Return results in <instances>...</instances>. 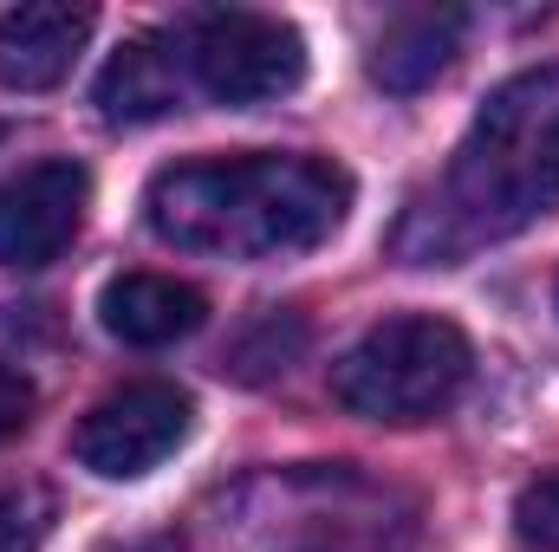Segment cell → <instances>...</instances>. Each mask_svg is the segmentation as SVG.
Instances as JSON below:
<instances>
[{
  "label": "cell",
  "instance_id": "obj_4",
  "mask_svg": "<svg viewBox=\"0 0 559 552\" xmlns=\"http://www.w3.org/2000/svg\"><path fill=\"white\" fill-rule=\"evenodd\" d=\"M169 39H176L189 92L215 105H274L286 92H299L306 79V39L299 26H286L274 13L202 7L182 26H169Z\"/></svg>",
  "mask_w": 559,
  "mask_h": 552
},
{
  "label": "cell",
  "instance_id": "obj_5",
  "mask_svg": "<svg viewBox=\"0 0 559 552\" xmlns=\"http://www.w3.org/2000/svg\"><path fill=\"white\" fill-rule=\"evenodd\" d=\"M189 422H195V404L176 384H124L79 422L72 455L98 481H138L189 442Z\"/></svg>",
  "mask_w": 559,
  "mask_h": 552
},
{
  "label": "cell",
  "instance_id": "obj_1",
  "mask_svg": "<svg viewBox=\"0 0 559 552\" xmlns=\"http://www.w3.org/2000/svg\"><path fill=\"white\" fill-rule=\"evenodd\" d=\"M559 208V59L488 92L442 182L397 228V254L449 267Z\"/></svg>",
  "mask_w": 559,
  "mask_h": 552
},
{
  "label": "cell",
  "instance_id": "obj_11",
  "mask_svg": "<svg viewBox=\"0 0 559 552\" xmlns=\"http://www.w3.org/2000/svg\"><path fill=\"white\" fill-rule=\"evenodd\" d=\"M59 520V501L46 481H0V552H39Z\"/></svg>",
  "mask_w": 559,
  "mask_h": 552
},
{
  "label": "cell",
  "instance_id": "obj_2",
  "mask_svg": "<svg viewBox=\"0 0 559 552\" xmlns=\"http://www.w3.org/2000/svg\"><path fill=\"white\" fill-rule=\"evenodd\" d=\"M150 235L202 261H286L332 241L352 215V176L332 156H202L169 163L143 189Z\"/></svg>",
  "mask_w": 559,
  "mask_h": 552
},
{
  "label": "cell",
  "instance_id": "obj_6",
  "mask_svg": "<svg viewBox=\"0 0 559 552\" xmlns=\"http://www.w3.org/2000/svg\"><path fill=\"white\" fill-rule=\"evenodd\" d=\"M85 208H92L85 163H72V156L26 163L20 176L0 182V261L20 274L52 267L72 248V235L85 228Z\"/></svg>",
  "mask_w": 559,
  "mask_h": 552
},
{
  "label": "cell",
  "instance_id": "obj_3",
  "mask_svg": "<svg viewBox=\"0 0 559 552\" xmlns=\"http://www.w3.org/2000/svg\"><path fill=\"white\" fill-rule=\"evenodd\" d=\"M468 338L455 319L436 312H391L378 319L338 364L332 397L365 422H429L468 384Z\"/></svg>",
  "mask_w": 559,
  "mask_h": 552
},
{
  "label": "cell",
  "instance_id": "obj_13",
  "mask_svg": "<svg viewBox=\"0 0 559 552\" xmlns=\"http://www.w3.org/2000/svg\"><path fill=\"white\" fill-rule=\"evenodd\" d=\"M26 416H33V377H26V371H13V364H0V442H7V435H20V429H26Z\"/></svg>",
  "mask_w": 559,
  "mask_h": 552
},
{
  "label": "cell",
  "instance_id": "obj_7",
  "mask_svg": "<svg viewBox=\"0 0 559 552\" xmlns=\"http://www.w3.org/2000/svg\"><path fill=\"white\" fill-rule=\"evenodd\" d=\"M92 26H98V13L72 7V0L7 7L0 13V85L7 92H52L79 65Z\"/></svg>",
  "mask_w": 559,
  "mask_h": 552
},
{
  "label": "cell",
  "instance_id": "obj_12",
  "mask_svg": "<svg viewBox=\"0 0 559 552\" xmlns=\"http://www.w3.org/2000/svg\"><path fill=\"white\" fill-rule=\"evenodd\" d=\"M514 540L527 552H559V475H540L514 494Z\"/></svg>",
  "mask_w": 559,
  "mask_h": 552
},
{
  "label": "cell",
  "instance_id": "obj_8",
  "mask_svg": "<svg viewBox=\"0 0 559 552\" xmlns=\"http://www.w3.org/2000/svg\"><path fill=\"white\" fill-rule=\"evenodd\" d=\"M202 312H209V299L189 279H169V274H118L98 292V325L118 345H138V351L189 338L202 325Z\"/></svg>",
  "mask_w": 559,
  "mask_h": 552
},
{
  "label": "cell",
  "instance_id": "obj_10",
  "mask_svg": "<svg viewBox=\"0 0 559 552\" xmlns=\"http://www.w3.org/2000/svg\"><path fill=\"white\" fill-rule=\"evenodd\" d=\"M462 13L455 7H423V13H397L378 46H371V79L384 92H423L429 79L449 72L455 46H462Z\"/></svg>",
  "mask_w": 559,
  "mask_h": 552
},
{
  "label": "cell",
  "instance_id": "obj_9",
  "mask_svg": "<svg viewBox=\"0 0 559 552\" xmlns=\"http://www.w3.org/2000/svg\"><path fill=\"white\" fill-rule=\"evenodd\" d=\"M189 79H182V59H176V39L169 33H138L111 52V65L98 72V111L111 124H150V118H169L182 105Z\"/></svg>",
  "mask_w": 559,
  "mask_h": 552
}]
</instances>
